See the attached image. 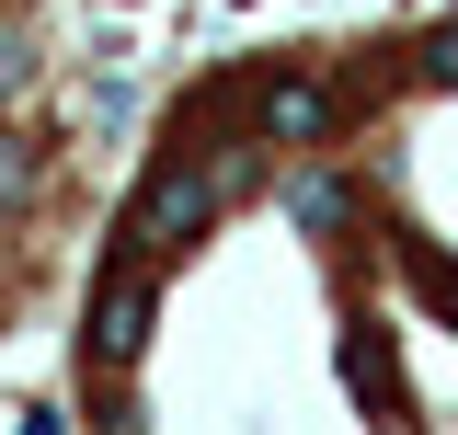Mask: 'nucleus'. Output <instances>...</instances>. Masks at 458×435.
<instances>
[{"label":"nucleus","mask_w":458,"mask_h":435,"mask_svg":"<svg viewBox=\"0 0 458 435\" xmlns=\"http://www.w3.org/2000/svg\"><path fill=\"white\" fill-rule=\"evenodd\" d=\"M333 126H344V92H333V81H310V69L252 81V138H264V149H321Z\"/></svg>","instance_id":"nucleus-2"},{"label":"nucleus","mask_w":458,"mask_h":435,"mask_svg":"<svg viewBox=\"0 0 458 435\" xmlns=\"http://www.w3.org/2000/svg\"><path fill=\"white\" fill-rule=\"evenodd\" d=\"M344 207H355V195H344L333 172H310V183H286V218H298V229H344Z\"/></svg>","instance_id":"nucleus-3"},{"label":"nucleus","mask_w":458,"mask_h":435,"mask_svg":"<svg viewBox=\"0 0 458 435\" xmlns=\"http://www.w3.org/2000/svg\"><path fill=\"white\" fill-rule=\"evenodd\" d=\"M149 298H161V264H126V252H114L104 286H92V332H81V389H92V401L126 389L138 344H149Z\"/></svg>","instance_id":"nucleus-1"},{"label":"nucleus","mask_w":458,"mask_h":435,"mask_svg":"<svg viewBox=\"0 0 458 435\" xmlns=\"http://www.w3.org/2000/svg\"><path fill=\"white\" fill-rule=\"evenodd\" d=\"M23 81H35V47H12V35H0V104H12Z\"/></svg>","instance_id":"nucleus-4"}]
</instances>
